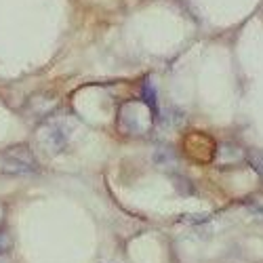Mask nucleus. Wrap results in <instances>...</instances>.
Segmentation results:
<instances>
[{
  "instance_id": "nucleus-3",
  "label": "nucleus",
  "mask_w": 263,
  "mask_h": 263,
  "mask_svg": "<svg viewBox=\"0 0 263 263\" xmlns=\"http://www.w3.org/2000/svg\"><path fill=\"white\" fill-rule=\"evenodd\" d=\"M247 156H249L251 166L259 173V177H263V149H249Z\"/></svg>"
},
{
  "instance_id": "nucleus-4",
  "label": "nucleus",
  "mask_w": 263,
  "mask_h": 263,
  "mask_svg": "<svg viewBox=\"0 0 263 263\" xmlns=\"http://www.w3.org/2000/svg\"><path fill=\"white\" fill-rule=\"evenodd\" d=\"M7 245H9V238H7L3 232H0V251H3V249H7Z\"/></svg>"
},
{
  "instance_id": "nucleus-2",
  "label": "nucleus",
  "mask_w": 263,
  "mask_h": 263,
  "mask_svg": "<svg viewBox=\"0 0 263 263\" xmlns=\"http://www.w3.org/2000/svg\"><path fill=\"white\" fill-rule=\"evenodd\" d=\"M68 137H70V130L61 120H51L42 128V143L47 145L49 152H61L65 143H68Z\"/></svg>"
},
{
  "instance_id": "nucleus-6",
  "label": "nucleus",
  "mask_w": 263,
  "mask_h": 263,
  "mask_svg": "<svg viewBox=\"0 0 263 263\" xmlns=\"http://www.w3.org/2000/svg\"><path fill=\"white\" fill-rule=\"evenodd\" d=\"M0 263H11V261H9L7 257H3V255H0Z\"/></svg>"
},
{
  "instance_id": "nucleus-5",
  "label": "nucleus",
  "mask_w": 263,
  "mask_h": 263,
  "mask_svg": "<svg viewBox=\"0 0 263 263\" xmlns=\"http://www.w3.org/2000/svg\"><path fill=\"white\" fill-rule=\"evenodd\" d=\"M5 217H7V213H5V204L0 202V228H3V223H5Z\"/></svg>"
},
{
  "instance_id": "nucleus-1",
  "label": "nucleus",
  "mask_w": 263,
  "mask_h": 263,
  "mask_svg": "<svg viewBox=\"0 0 263 263\" xmlns=\"http://www.w3.org/2000/svg\"><path fill=\"white\" fill-rule=\"evenodd\" d=\"M0 168L9 175H30L38 171V162L28 145H13L7 152H3Z\"/></svg>"
}]
</instances>
